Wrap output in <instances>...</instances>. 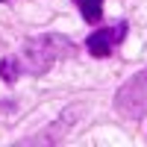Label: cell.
Listing matches in <instances>:
<instances>
[{
    "mask_svg": "<svg viewBox=\"0 0 147 147\" xmlns=\"http://www.w3.org/2000/svg\"><path fill=\"white\" fill-rule=\"evenodd\" d=\"M74 53H77V44L71 38H65L59 32H47V35H38V38L27 41V47L18 56V65H21V74L41 77V74H47L53 68L56 59H65Z\"/></svg>",
    "mask_w": 147,
    "mask_h": 147,
    "instance_id": "1",
    "label": "cell"
},
{
    "mask_svg": "<svg viewBox=\"0 0 147 147\" xmlns=\"http://www.w3.org/2000/svg\"><path fill=\"white\" fill-rule=\"evenodd\" d=\"M115 109L124 118L138 121L147 115V68L132 74V77L115 91Z\"/></svg>",
    "mask_w": 147,
    "mask_h": 147,
    "instance_id": "2",
    "label": "cell"
},
{
    "mask_svg": "<svg viewBox=\"0 0 147 147\" xmlns=\"http://www.w3.org/2000/svg\"><path fill=\"white\" fill-rule=\"evenodd\" d=\"M127 21H118L112 24V27H103V30H94L88 38H85V50H88L94 59H106L109 53H112V47L121 44L127 38Z\"/></svg>",
    "mask_w": 147,
    "mask_h": 147,
    "instance_id": "3",
    "label": "cell"
},
{
    "mask_svg": "<svg viewBox=\"0 0 147 147\" xmlns=\"http://www.w3.org/2000/svg\"><path fill=\"white\" fill-rule=\"evenodd\" d=\"M77 6H80V15L88 24H97L103 18V0H77Z\"/></svg>",
    "mask_w": 147,
    "mask_h": 147,
    "instance_id": "4",
    "label": "cell"
},
{
    "mask_svg": "<svg viewBox=\"0 0 147 147\" xmlns=\"http://www.w3.org/2000/svg\"><path fill=\"white\" fill-rule=\"evenodd\" d=\"M21 77V65H18V56H6L3 59V62H0V80H3V82H15Z\"/></svg>",
    "mask_w": 147,
    "mask_h": 147,
    "instance_id": "5",
    "label": "cell"
},
{
    "mask_svg": "<svg viewBox=\"0 0 147 147\" xmlns=\"http://www.w3.org/2000/svg\"><path fill=\"white\" fill-rule=\"evenodd\" d=\"M0 3H3V0H0Z\"/></svg>",
    "mask_w": 147,
    "mask_h": 147,
    "instance_id": "6",
    "label": "cell"
}]
</instances>
